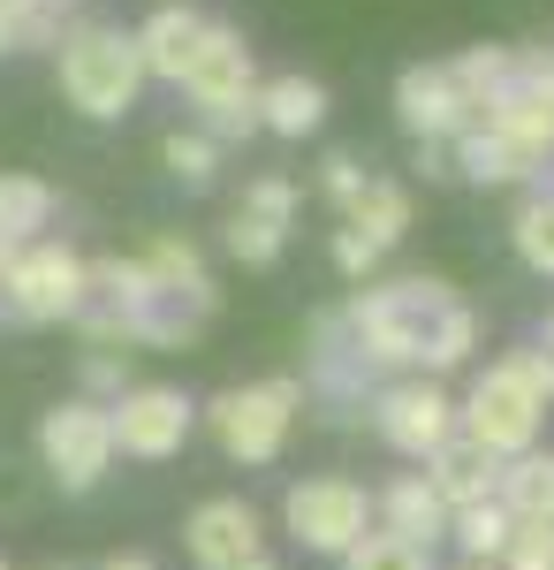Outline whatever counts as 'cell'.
<instances>
[{"mask_svg": "<svg viewBox=\"0 0 554 570\" xmlns=\"http://www.w3.org/2000/svg\"><path fill=\"white\" fill-rule=\"evenodd\" d=\"M342 327L373 373H456L478 351V312L441 282V274H403V282H357L342 305Z\"/></svg>", "mask_w": 554, "mask_h": 570, "instance_id": "1", "label": "cell"}, {"mask_svg": "<svg viewBox=\"0 0 554 570\" xmlns=\"http://www.w3.org/2000/svg\"><path fill=\"white\" fill-rule=\"evenodd\" d=\"M85 305L145 351H190L220 312L214 282H168L145 259H85Z\"/></svg>", "mask_w": 554, "mask_h": 570, "instance_id": "2", "label": "cell"}, {"mask_svg": "<svg viewBox=\"0 0 554 570\" xmlns=\"http://www.w3.org/2000/svg\"><path fill=\"white\" fill-rule=\"evenodd\" d=\"M145 91V61H137V39L115 31V23H69L61 31V99L91 115V122H122Z\"/></svg>", "mask_w": 554, "mask_h": 570, "instance_id": "3", "label": "cell"}, {"mask_svg": "<svg viewBox=\"0 0 554 570\" xmlns=\"http://www.w3.org/2000/svg\"><path fill=\"white\" fill-rule=\"evenodd\" d=\"M304 419V381L297 373H274V381H244V389H220L214 403H206V426H214L220 456L228 464H274L281 449H289V434H297Z\"/></svg>", "mask_w": 554, "mask_h": 570, "instance_id": "4", "label": "cell"}, {"mask_svg": "<svg viewBox=\"0 0 554 570\" xmlns=\"http://www.w3.org/2000/svg\"><path fill=\"white\" fill-rule=\"evenodd\" d=\"M456 434L510 464V456H524V449H540V434H547V403L524 389L516 365L502 357V365H486V373L471 381V395L456 403Z\"/></svg>", "mask_w": 554, "mask_h": 570, "instance_id": "5", "label": "cell"}, {"mask_svg": "<svg viewBox=\"0 0 554 570\" xmlns=\"http://www.w3.org/2000/svg\"><path fill=\"white\" fill-rule=\"evenodd\" d=\"M115 472V426H107V403H53L39 419V480L61 494H91V487Z\"/></svg>", "mask_w": 554, "mask_h": 570, "instance_id": "6", "label": "cell"}, {"mask_svg": "<svg viewBox=\"0 0 554 570\" xmlns=\"http://www.w3.org/2000/svg\"><path fill=\"white\" fill-rule=\"evenodd\" d=\"M281 525L304 556H349L373 532V494L349 472H319V480H297L281 494Z\"/></svg>", "mask_w": 554, "mask_h": 570, "instance_id": "7", "label": "cell"}, {"mask_svg": "<svg viewBox=\"0 0 554 570\" xmlns=\"http://www.w3.org/2000/svg\"><path fill=\"white\" fill-rule=\"evenodd\" d=\"M365 419H373V434H380L395 456L426 464L433 449L456 434V395L441 389V381H426V373H395V381H380V389H373Z\"/></svg>", "mask_w": 554, "mask_h": 570, "instance_id": "8", "label": "cell"}, {"mask_svg": "<svg viewBox=\"0 0 554 570\" xmlns=\"http://www.w3.org/2000/svg\"><path fill=\"white\" fill-rule=\"evenodd\" d=\"M0 297L23 327H53V320H77L85 312V259L69 244H23L16 266L0 274Z\"/></svg>", "mask_w": 554, "mask_h": 570, "instance_id": "9", "label": "cell"}, {"mask_svg": "<svg viewBox=\"0 0 554 570\" xmlns=\"http://www.w3.org/2000/svg\"><path fill=\"white\" fill-rule=\"evenodd\" d=\"M107 426H115V456L168 464V456H182V441L198 434V403H190L182 389L145 381V389H122L115 403H107Z\"/></svg>", "mask_w": 554, "mask_h": 570, "instance_id": "10", "label": "cell"}, {"mask_svg": "<svg viewBox=\"0 0 554 570\" xmlns=\"http://www.w3.org/2000/svg\"><path fill=\"white\" fill-rule=\"evenodd\" d=\"M373 389H380V381H373V365L357 357L342 312H319V320H311V357H304V403H319L335 426H357L365 403H373Z\"/></svg>", "mask_w": 554, "mask_h": 570, "instance_id": "11", "label": "cell"}, {"mask_svg": "<svg viewBox=\"0 0 554 570\" xmlns=\"http://www.w3.org/2000/svg\"><path fill=\"white\" fill-rule=\"evenodd\" d=\"M182 548H190L198 570H236V563H251V556H266V518H258L244 494H214V502L190 510Z\"/></svg>", "mask_w": 554, "mask_h": 570, "instance_id": "12", "label": "cell"}, {"mask_svg": "<svg viewBox=\"0 0 554 570\" xmlns=\"http://www.w3.org/2000/svg\"><path fill=\"white\" fill-rule=\"evenodd\" d=\"M395 115H403L410 145H418V137H433V145H456V137L478 122V115H471V99L456 91V77H448L441 61H410V69L395 77Z\"/></svg>", "mask_w": 554, "mask_h": 570, "instance_id": "13", "label": "cell"}, {"mask_svg": "<svg viewBox=\"0 0 554 570\" xmlns=\"http://www.w3.org/2000/svg\"><path fill=\"white\" fill-rule=\"evenodd\" d=\"M478 130H494L502 145H516L532 168H547V160H554V91L510 69V85L478 107Z\"/></svg>", "mask_w": 554, "mask_h": 570, "instance_id": "14", "label": "cell"}, {"mask_svg": "<svg viewBox=\"0 0 554 570\" xmlns=\"http://www.w3.org/2000/svg\"><path fill=\"white\" fill-rule=\"evenodd\" d=\"M182 91L198 99V107H220V99H251L258 91V69H251V46L236 23H214L206 16V39L190 53V69H182Z\"/></svg>", "mask_w": 554, "mask_h": 570, "instance_id": "15", "label": "cell"}, {"mask_svg": "<svg viewBox=\"0 0 554 570\" xmlns=\"http://www.w3.org/2000/svg\"><path fill=\"white\" fill-rule=\"evenodd\" d=\"M373 525L410 540V548H433V540H448V502L426 487V472H395L373 494Z\"/></svg>", "mask_w": 554, "mask_h": 570, "instance_id": "16", "label": "cell"}, {"mask_svg": "<svg viewBox=\"0 0 554 570\" xmlns=\"http://www.w3.org/2000/svg\"><path fill=\"white\" fill-rule=\"evenodd\" d=\"M494 480H502V456H486V449H478V441H464V434H448L426 456V487L448 502V518H456V510H471V502H494Z\"/></svg>", "mask_w": 554, "mask_h": 570, "instance_id": "17", "label": "cell"}, {"mask_svg": "<svg viewBox=\"0 0 554 570\" xmlns=\"http://www.w3.org/2000/svg\"><path fill=\"white\" fill-rule=\"evenodd\" d=\"M129 39H137L145 77H168V85H182L190 53H198V39H206V16H198V8H182V0H168V8H152V16H145Z\"/></svg>", "mask_w": 554, "mask_h": 570, "instance_id": "18", "label": "cell"}, {"mask_svg": "<svg viewBox=\"0 0 554 570\" xmlns=\"http://www.w3.org/2000/svg\"><path fill=\"white\" fill-rule=\"evenodd\" d=\"M319 122H327V85H319V77L281 69V77H266V85H258V130H274V137H311Z\"/></svg>", "mask_w": 554, "mask_h": 570, "instance_id": "19", "label": "cell"}, {"mask_svg": "<svg viewBox=\"0 0 554 570\" xmlns=\"http://www.w3.org/2000/svg\"><path fill=\"white\" fill-rule=\"evenodd\" d=\"M494 502L510 510V518H540L554 525V449H524L502 464V480H494Z\"/></svg>", "mask_w": 554, "mask_h": 570, "instance_id": "20", "label": "cell"}, {"mask_svg": "<svg viewBox=\"0 0 554 570\" xmlns=\"http://www.w3.org/2000/svg\"><path fill=\"white\" fill-rule=\"evenodd\" d=\"M448 153H456V176L478 183V190H502V183H532V176H540V168H532V160H524L516 145H502V137L478 130V122H471V130L456 137Z\"/></svg>", "mask_w": 554, "mask_h": 570, "instance_id": "21", "label": "cell"}, {"mask_svg": "<svg viewBox=\"0 0 554 570\" xmlns=\"http://www.w3.org/2000/svg\"><path fill=\"white\" fill-rule=\"evenodd\" d=\"M342 228H357L373 252L403 244V228H410V190H403V183H380V176H373L365 190H357V206H349V220H342Z\"/></svg>", "mask_w": 554, "mask_h": 570, "instance_id": "22", "label": "cell"}, {"mask_svg": "<svg viewBox=\"0 0 554 570\" xmlns=\"http://www.w3.org/2000/svg\"><path fill=\"white\" fill-rule=\"evenodd\" d=\"M46 220H53V183L0 176V236H8V244H39Z\"/></svg>", "mask_w": 554, "mask_h": 570, "instance_id": "23", "label": "cell"}, {"mask_svg": "<svg viewBox=\"0 0 554 570\" xmlns=\"http://www.w3.org/2000/svg\"><path fill=\"white\" fill-rule=\"evenodd\" d=\"M510 69H516V46H464V53L448 61V77H456V91L471 99V115L510 85Z\"/></svg>", "mask_w": 554, "mask_h": 570, "instance_id": "24", "label": "cell"}, {"mask_svg": "<svg viewBox=\"0 0 554 570\" xmlns=\"http://www.w3.org/2000/svg\"><path fill=\"white\" fill-rule=\"evenodd\" d=\"M510 510H502V502H471V510H456V518H448V540H456V548H464V563H494V556H502V540H510Z\"/></svg>", "mask_w": 554, "mask_h": 570, "instance_id": "25", "label": "cell"}, {"mask_svg": "<svg viewBox=\"0 0 554 570\" xmlns=\"http://www.w3.org/2000/svg\"><path fill=\"white\" fill-rule=\"evenodd\" d=\"M510 236H516V259L554 282V190H540V198H524V206H516Z\"/></svg>", "mask_w": 554, "mask_h": 570, "instance_id": "26", "label": "cell"}, {"mask_svg": "<svg viewBox=\"0 0 554 570\" xmlns=\"http://www.w3.org/2000/svg\"><path fill=\"white\" fill-rule=\"evenodd\" d=\"M160 160H168V176L175 183H190V190H206V183L220 176V145L206 130H175L160 137Z\"/></svg>", "mask_w": 554, "mask_h": 570, "instance_id": "27", "label": "cell"}, {"mask_svg": "<svg viewBox=\"0 0 554 570\" xmlns=\"http://www.w3.org/2000/svg\"><path fill=\"white\" fill-rule=\"evenodd\" d=\"M342 570H433V548H410V540H395V532H365L349 556H342Z\"/></svg>", "mask_w": 554, "mask_h": 570, "instance_id": "28", "label": "cell"}, {"mask_svg": "<svg viewBox=\"0 0 554 570\" xmlns=\"http://www.w3.org/2000/svg\"><path fill=\"white\" fill-rule=\"evenodd\" d=\"M281 244H289L281 220H258V214H244V206L228 214V252H236L244 266H274V259H281Z\"/></svg>", "mask_w": 554, "mask_h": 570, "instance_id": "29", "label": "cell"}, {"mask_svg": "<svg viewBox=\"0 0 554 570\" xmlns=\"http://www.w3.org/2000/svg\"><path fill=\"white\" fill-rule=\"evenodd\" d=\"M494 570H554V525L516 518L510 540H502V556H494Z\"/></svg>", "mask_w": 554, "mask_h": 570, "instance_id": "30", "label": "cell"}, {"mask_svg": "<svg viewBox=\"0 0 554 570\" xmlns=\"http://www.w3.org/2000/svg\"><path fill=\"white\" fill-rule=\"evenodd\" d=\"M198 130L214 137V145H236V137L258 130V91L251 99H220V107H198Z\"/></svg>", "mask_w": 554, "mask_h": 570, "instance_id": "31", "label": "cell"}, {"mask_svg": "<svg viewBox=\"0 0 554 570\" xmlns=\"http://www.w3.org/2000/svg\"><path fill=\"white\" fill-rule=\"evenodd\" d=\"M129 389V351H85V403H115Z\"/></svg>", "mask_w": 554, "mask_h": 570, "instance_id": "32", "label": "cell"}, {"mask_svg": "<svg viewBox=\"0 0 554 570\" xmlns=\"http://www.w3.org/2000/svg\"><path fill=\"white\" fill-rule=\"evenodd\" d=\"M244 214L281 220V228H289V220H297V183H289V176H258L251 190H244Z\"/></svg>", "mask_w": 554, "mask_h": 570, "instance_id": "33", "label": "cell"}, {"mask_svg": "<svg viewBox=\"0 0 554 570\" xmlns=\"http://www.w3.org/2000/svg\"><path fill=\"white\" fill-rule=\"evenodd\" d=\"M510 365H516V381L540 395V403H554V351H540V343H524V351H510Z\"/></svg>", "mask_w": 554, "mask_h": 570, "instance_id": "34", "label": "cell"}, {"mask_svg": "<svg viewBox=\"0 0 554 570\" xmlns=\"http://www.w3.org/2000/svg\"><path fill=\"white\" fill-rule=\"evenodd\" d=\"M319 183H327V198H335L342 214H349V206H357V190H365V168H357V160H349V153H335V160H327V168H319Z\"/></svg>", "mask_w": 554, "mask_h": 570, "instance_id": "35", "label": "cell"}, {"mask_svg": "<svg viewBox=\"0 0 554 570\" xmlns=\"http://www.w3.org/2000/svg\"><path fill=\"white\" fill-rule=\"evenodd\" d=\"M335 266L349 274V282H373V266H380V252L357 236V228H335Z\"/></svg>", "mask_w": 554, "mask_h": 570, "instance_id": "36", "label": "cell"}, {"mask_svg": "<svg viewBox=\"0 0 554 570\" xmlns=\"http://www.w3.org/2000/svg\"><path fill=\"white\" fill-rule=\"evenodd\" d=\"M410 168H418L426 183H456V153L433 145V137H418V145H410Z\"/></svg>", "mask_w": 554, "mask_h": 570, "instance_id": "37", "label": "cell"}, {"mask_svg": "<svg viewBox=\"0 0 554 570\" xmlns=\"http://www.w3.org/2000/svg\"><path fill=\"white\" fill-rule=\"evenodd\" d=\"M16 472H23V464H8V456H0V510H16V518H23V510H31V487L16 480Z\"/></svg>", "mask_w": 554, "mask_h": 570, "instance_id": "38", "label": "cell"}, {"mask_svg": "<svg viewBox=\"0 0 554 570\" xmlns=\"http://www.w3.org/2000/svg\"><path fill=\"white\" fill-rule=\"evenodd\" d=\"M16 23H23V0H0V53H16Z\"/></svg>", "mask_w": 554, "mask_h": 570, "instance_id": "39", "label": "cell"}, {"mask_svg": "<svg viewBox=\"0 0 554 570\" xmlns=\"http://www.w3.org/2000/svg\"><path fill=\"white\" fill-rule=\"evenodd\" d=\"M99 570H160V563H152V556H107Z\"/></svg>", "mask_w": 554, "mask_h": 570, "instance_id": "40", "label": "cell"}, {"mask_svg": "<svg viewBox=\"0 0 554 570\" xmlns=\"http://www.w3.org/2000/svg\"><path fill=\"white\" fill-rule=\"evenodd\" d=\"M16 252H23V244H8V236H0V274H8V266H16Z\"/></svg>", "mask_w": 554, "mask_h": 570, "instance_id": "41", "label": "cell"}, {"mask_svg": "<svg viewBox=\"0 0 554 570\" xmlns=\"http://www.w3.org/2000/svg\"><path fill=\"white\" fill-rule=\"evenodd\" d=\"M236 570H281V563H274V556H251V563H236Z\"/></svg>", "mask_w": 554, "mask_h": 570, "instance_id": "42", "label": "cell"}, {"mask_svg": "<svg viewBox=\"0 0 554 570\" xmlns=\"http://www.w3.org/2000/svg\"><path fill=\"white\" fill-rule=\"evenodd\" d=\"M540 351H554V312H547V335H540Z\"/></svg>", "mask_w": 554, "mask_h": 570, "instance_id": "43", "label": "cell"}, {"mask_svg": "<svg viewBox=\"0 0 554 570\" xmlns=\"http://www.w3.org/2000/svg\"><path fill=\"white\" fill-rule=\"evenodd\" d=\"M456 570H494V563H456Z\"/></svg>", "mask_w": 554, "mask_h": 570, "instance_id": "44", "label": "cell"}, {"mask_svg": "<svg viewBox=\"0 0 554 570\" xmlns=\"http://www.w3.org/2000/svg\"><path fill=\"white\" fill-rule=\"evenodd\" d=\"M46 570H69V563H46Z\"/></svg>", "mask_w": 554, "mask_h": 570, "instance_id": "45", "label": "cell"}, {"mask_svg": "<svg viewBox=\"0 0 554 570\" xmlns=\"http://www.w3.org/2000/svg\"><path fill=\"white\" fill-rule=\"evenodd\" d=\"M0 570H8V556H0Z\"/></svg>", "mask_w": 554, "mask_h": 570, "instance_id": "46", "label": "cell"}]
</instances>
